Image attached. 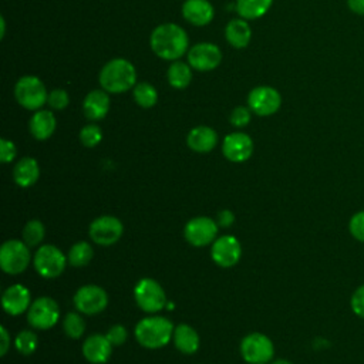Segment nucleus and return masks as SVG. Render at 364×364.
<instances>
[{"label": "nucleus", "mask_w": 364, "mask_h": 364, "mask_svg": "<svg viewBox=\"0 0 364 364\" xmlns=\"http://www.w3.org/2000/svg\"><path fill=\"white\" fill-rule=\"evenodd\" d=\"M270 364H291V363H290V361H287V360H284V358H279V360L272 361Z\"/></svg>", "instance_id": "nucleus-43"}, {"label": "nucleus", "mask_w": 364, "mask_h": 364, "mask_svg": "<svg viewBox=\"0 0 364 364\" xmlns=\"http://www.w3.org/2000/svg\"><path fill=\"white\" fill-rule=\"evenodd\" d=\"M171 337H173V324L164 316L144 317L135 327L136 341L149 350L166 346Z\"/></svg>", "instance_id": "nucleus-3"}, {"label": "nucleus", "mask_w": 364, "mask_h": 364, "mask_svg": "<svg viewBox=\"0 0 364 364\" xmlns=\"http://www.w3.org/2000/svg\"><path fill=\"white\" fill-rule=\"evenodd\" d=\"M37 344H38L37 336L31 330H23L14 338V347L23 355L33 354L37 348Z\"/></svg>", "instance_id": "nucleus-32"}, {"label": "nucleus", "mask_w": 364, "mask_h": 364, "mask_svg": "<svg viewBox=\"0 0 364 364\" xmlns=\"http://www.w3.org/2000/svg\"><path fill=\"white\" fill-rule=\"evenodd\" d=\"M122 222L111 215H104L94 219L88 229L91 240L100 246H111L117 243L122 236Z\"/></svg>", "instance_id": "nucleus-11"}, {"label": "nucleus", "mask_w": 364, "mask_h": 364, "mask_svg": "<svg viewBox=\"0 0 364 364\" xmlns=\"http://www.w3.org/2000/svg\"><path fill=\"white\" fill-rule=\"evenodd\" d=\"M166 78L171 87L176 90L186 88L192 81V67L183 61L176 60L169 65L166 71Z\"/></svg>", "instance_id": "nucleus-26"}, {"label": "nucleus", "mask_w": 364, "mask_h": 364, "mask_svg": "<svg viewBox=\"0 0 364 364\" xmlns=\"http://www.w3.org/2000/svg\"><path fill=\"white\" fill-rule=\"evenodd\" d=\"M348 230L355 240L364 243V210H358L350 218Z\"/></svg>", "instance_id": "nucleus-34"}, {"label": "nucleus", "mask_w": 364, "mask_h": 364, "mask_svg": "<svg viewBox=\"0 0 364 364\" xmlns=\"http://www.w3.org/2000/svg\"><path fill=\"white\" fill-rule=\"evenodd\" d=\"M17 154V148L14 145L13 141L1 138L0 139V161L3 164H9L16 158Z\"/></svg>", "instance_id": "nucleus-39"}, {"label": "nucleus", "mask_w": 364, "mask_h": 364, "mask_svg": "<svg viewBox=\"0 0 364 364\" xmlns=\"http://www.w3.org/2000/svg\"><path fill=\"white\" fill-rule=\"evenodd\" d=\"M149 44L159 58L176 61L186 53L189 38L181 26L175 23H164L152 30Z\"/></svg>", "instance_id": "nucleus-1"}, {"label": "nucleus", "mask_w": 364, "mask_h": 364, "mask_svg": "<svg viewBox=\"0 0 364 364\" xmlns=\"http://www.w3.org/2000/svg\"><path fill=\"white\" fill-rule=\"evenodd\" d=\"M273 0H236V11L245 20H255L264 16Z\"/></svg>", "instance_id": "nucleus-27"}, {"label": "nucleus", "mask_w": 364, "mask_h": 364, "mask_svg": "<svg viewBox=\"0 0 364 364\" xmlns=\"http://www.w3.org/2000/svg\"><path fill=\"white\" fill-rule=\"evenodd\" d=\"M218 223L209 216H196L188 220L183 228V236L186 242L195 247H203L212 245L216 239Z\"/></svg>", "instance_id": "nucleus-10"}, {"label": "nucleus", "mask_w": 364, "mask_h": 364, "mask_svg": "<svg viewBox=\"0 0 364 364\" xmlns=\"http://www.w3.org/2000/svg\"><path fill=\"white\" fill-rule=\"evenodd\" d=\"M0 354L4 355L7 351H9V347H10V336H9V331L6 330V327H0Z\"/></svg>", "instance_id": "nucleus-41"}, {"label": "nucleus", "mask_w": 364, "mask_h": 364, "mask_svg": "<svg viewBox=\"0 0 364 364\" xmlns=\"http://www.w3.org/2000/svg\"><path fill=\"white\" fill-rule=\"evenodd\" d=\"M282 105V95L279 91L269 85H259L247 95V107L260 117H269L279 111Z\"/></svg>", "instance_id": "nucleus-12"}, {"label": "nucleus", "mask_w": 364, "mask_h": 364, "mask_svg": "<svg viewBox=\"0 0 364 364\" xmlns=\"http://www.w3.org/2000/svg\"><path fill=\"white\" fill-rule=\"evenodd\" d=\"M225 37L233 48H245L252 38V28L245 18H233L225 28Z\"/></svg>", "instance_id": "nucleus-24"}, {"label": "nucleus", "mask_w": 364, "mask_h": 364, "mask_svg": "<svg viewBox=\"0 0 364 364\" xmlns=\"http://www.w3.org/2000/svg\"><path fill=\"white\" fill-rule=\"evenodd\" d=\"M14 97L23 108L36 111L47 102L48 92L38 77L24 75L14 85Z\"/></svg>", "instance_id": "nucleus-4"}, {"label": "nucleus", "mask_w": 364, "mask_h": 364, "mask_svg": "<svg viewBox=\"0 0 364 364\" xmlns=\"http://www.w3.org/2000/svg\"><path fill=\"white\" fill-rule=\"evenodd\" d=\"M94 250L88 242H77L71 246L68 252V263L74 267H84L87 266L92 259Z\"/></svg>", "instance_id": "nucleus-29"}, {"label": "nucleus", "mask_w": 364, "mask_h": 364, "mask_svg": "<svg viewBox=\"0 0 364 364\" xmlns=\"http://www.w3.org/2000/svg\"><path fill=\"white\" fill-rule=\"evenodd\" d=\"M240 354L249 364H267L274 355V346L267 336L250 333L240 343Z\"/></svg>", "instance_id": "nucleus-8"}, {"label": "nucleus", "mask_w": 364, "mask_h": 364, "mask_svg": "<svg viewBox=\"0 0 364 364\" xmlns=\"http://www.w3.org/2000/svg\"><path fill=\"white\" fill-rule=\"evenodd\" d=\"M57 127V119L54 114L48 109H38L33 114L28 122V128L31 135L38 141L48 139Z\"/></svg>", "instance_id": "nucleus-22"}, {"label": "nucleus", "mask_w": 364, "mask_h": 364, "mask_svg": "<svg viewBox=\"0 0 364 364\" xmlns=\"http://www.w3.org/2000/svg\"><path fill=\"white\" fill-rule=\"evenodd\" d=\"M102 139V131L95 124H88L81 128L80 131V141L87 148L97 146Z\"/></svg>", "instance_id": "nucleus-33"}, {"label": "nucleus", "mask_w": 364, "mask_h": 364, "mask_svg": "<svg viewBox=\"0 0 364 364\" xmlns=\"http://www.w3.org/2000/svg\"><path fill=\"white\" fill-rule=\"evenodd\" d=\"M235 222V215L229 209H222L216 216V223L222 228H229Z\"/></svg>", "instance_id": "nucleus-40"}, {"label": "nucleus", "mask_w": 364, "mask_h": 364, "mask_svg": "<svg viewBox=\"0 0 364 364\" xmlns=\"http://www.w3.org/2000/svg\"><path fill=\"white\" fill-rule=\"evenodd\" d=\"M30 246L24 240L10 239L0 247V267L7 274L23 273L30 263Z\"/></svg>", "instance_id": "nucleus-5"}, {"label": "nucleus", "mask_w": 364, "mask_h": 364, "mask_svg": "<svg viewBox=\"0 0 364 364\" xmlns=\"http://www.w3.org/2000/svg\"><path fill=\"white\" fill-rule=\"evenodd\" d=\"M252 109L249 107H243V105H239L236 108H233V111L230 112V117H229V121L233 127L236 128H243L246 127L249 122H250V118H252Z\"/></svg>", "instance_id": "nucleus-36"}, {"label": "nucleus", "mask_w": 364, "mask_h": 364, "mask_svg": "<svg viewBox=\"0 0 364 364\" xmlns=\"http://www.w3.org/2000/svg\"><path fill=\"white\" fill-rule=\"evenodd\" d=\"M63 328L70 338H80L85 331V321L78 313L70 311L63 320Z\"/></svg>", "instance_id": "nucleus-31"}, {"label": "nucleus", "mask_w": 364, "mask_h": 364, "mask_svg": "<svg viewBox=\"0 0 364 364\" xmlns=\"http://www.w3.org/2000/svg\"><path fill=\"white\" fill-rule=\"evenodd\" d=\"M182 16L193 26H206L213 20L215 10L208 0H185L182 4Z\"/></svg>", "instance_id": "nucleus-19"}, {"label": "nucleus", "mask_w": 364, "mask_h": 364, "mask_svg": "<svg viewBox=\"0 0 364 364\" xmlns=\"http://www.w3.org/2000/svg\"><path fill=\"white\" fill-rule=\"evenodd\" d=\"M67 257L54 245H41L34 253V269L44 279L58 277L67 264Z\"/></svg>", "instance_id": "nucleus-7"}, {"label": "nucleus", "mask_w": 364, "mask_h": 364, "mask_svg": "<svg viewBox=\"0 0 364 364\" xmlns=\"http://www.w3.org/2000/svg\"><path fill=\"white\" fill-rule=\"evenodd\" d=\"M40 168L34 158L24 156L13 168V179L21 188H28L37 182Z\"/></svg>", "instance_id": "nucleus-23"}, {"label": "nucleus", "mask_w": 364, "mask_h": 364, "mask_svg": "<svg viewBox=\"0 0 364 364\" xmlns=\"http://www.w3.org/2000/svg\"><path fill=\"white\" fill-rule=\"evenodd\" d=\"M60 318V307L51 297H38L31 301L27 310V321L37 330H48L57 324Z\"/></svg>", "instance_id": "nucleus-9"}, {"label": "nucleus", "mask_w": 364, "mask_h": 364, "mask_svg": "<svg viewBox=\"0 0 364 364\" xmlns=\"http://www.w3.org/2000/svg\"><path fill=\"white\" fill-rule=\"evenodd\" d=\"M134 297L138 307L145 313H156L166 306V294L162 286L149 277H144L135 284Z\"/></svg>", "instance_id": "nucleus-6"}, {"label": "nucleus", "mask_w": 364, "mask_h": 364, "mask_svg": "<svg viewBox=\"0 0 364 364\" xmlns=\"http://www.w3.org/2000/svg\"><path fill=\"white\" fill-rule=\"evenodd\" d=\"M1 304L7 314L20 316L28 310L31 304V294L23 284H11L3 291Z\"/></svg>", "instance_id": "nucleus-17"}, {"label": "nucleus", "mask_w": 364, "mask_h": 364, "mask_svg": "<svg viewBox=\"0 0 364 364\" xmlns=\"http://www.w3.org/2000/svg\"><path fill=\"white\" fill-rule=\"evenodd\" d=\"M222 152L230 162H245L253 154V141L245 132H232L225 136Z\"/></svg>", "instance_id": "nucleus-16"}, {"label": "nucleus", "mask_w": 364, "mask_h": 364, "mask_svg": "<svg viewBox=\"0 0 364 364\" xmlns=\"http://www.w3.org/2000/svg\"><path fill=\"white\" fill-rule=\"evenodd\" d=\"M173 344L183 354H193L199 348V336L193 327L181 323L173 328Z\"/></svg>", "instance_id": "nucleus-25"}, {"label": "nucleus", "mask_w": 364, "mask_h": 364, "mask_svg": "<svg viewBox=\"0 0 364 364\" xmlns=\"http://www.w3.org/2000/svg\"><path fill=\"white\" fill-rule=\"evenodd\" d=\"M98 81L102 90L111 94H121L132 90L136 84V70L125 58L109 60L100 71Z\"/></svg>", "instance_id": "nucleus-2"}, {"label": "nucleus", "mask_w": 364, "mask_h": 364, "mask_svg": "<svg viewBox=\"0 0 364 364\" xmlns=\"http://www.w3.org/2000/svg\"><path fill=\"white\" fill-rule=\"evenodd\" d=\"M186 144L192 151H195L198 154H206V152H210L216 146L218 134L210 127L199 125L189 131V134L186 136Z\"/></svg>", "instance_id": "nucleus-21"}, {"label": "nucleus", "mask_w": 364, "mask_h": 364, "mask_svg": "<svg viewBox=\"0 0 364 364\" xmlns=\"http://www.w3.org/2000/svg\"><path fill=\"white\" fill-rule=\"evenodd\" d=\"M222 61V51L213 43H198L188 51V64L196 71H212Z\"/></svg>", "instance_id": "nucleus-14"}, {"label": "nucleus", "mask_w": 364, "mask_h": 364, "mask_svg": "<svg viewBox=\"0 0 364 364\" xmlns=\"http://www.w3.org/2000/svg\"><path fill=\"white\" fill-rule=\"evenodd\" d=\"M210 255L213 262L220 267H232L235 266L242 256L240 242L230 235H225L216 237L212 243Z\"/></svg>", "instance_id": "nucleus-15"}, {"label": "nucleus", "mask_w": 364, "mask_h": 364, "mask_svg": "<svg viewBox=\"0 0 364 364\" xmlns=\"http://www.w3.org/2000/svg\"><path fill=\"white\" fill-rule=\"evenodd\" d=\"M135 102L142 108H152L158 102L156 88L149 82H136L132 88Z\"/></svg>", "instance_id": "nucleus-28"}, {"label": "nucleus", "mask_w": 364, "mask_h": 364, "mask_svg": "<svg viewBox=\"0 0 364 364\" xmlns=\"http://www.w3.org/2000/svg\"><path fill=\"white\" fill-rule=\"evenodd\" d=\"M351 310L355 316L364 318V284L358 286L350 299Z\"/></svg>", "instance_id": "nucleus-37"}, {"label": "nucleus", "mask_w": 364, "mask_h": 364, "mask_svg": "<svg viewBox=\"0 0 364 364\" xmlns=\"http://www.w3.org/2000/svg\"><path fill=\"white\" fill-rule=\"evenodd\" d=\"M108 304L107 291L97 284H85L80 287L74 294L75 309L88 316L101 313Z\"/></svg>", "instance_id": "nucleus-13"}, {"label": "nucleus", "mask_w": 364, "mask_h": 364, "mask_svg": "<svg viewBox=\"0 0 364 364\" xmlns=\"http://www.w3.org/2000/svg\"><path fill=\"white\" fill-rule=\"evenodd\" d=\"M82 111L87 119L100 121L109 111V97L105 90L90 91L82 101Z\"/></svg>", "instance_id": "nucleus-20"}, {"label": "nucleus", "mask_w": 364, "mask_h": 364, "mask_svg": "<svg viewBox=\"0 0 364 364\" xmlns=\"http://www.w3.org/2000/svg\"><path fill=\"white\" fill-rule=\"evenodd\" d=\"M347 6L353 13L364 16V0H347Z\"/></svg>", "instance_id": "nucleus-42"}, {"label": "nucleus", "mask_w": 364, "mask_h": 364, "mask_svg": "<svg viewBox=\"0 0 364 364\" xmlns=\"http://www.w3.org/2000/svg\"><path fill=\"white\" fill-rule=\"evenodd\" d=\"M107 338L109 340V343L112 344V347L121 346L125 343L127 337H128V331L122 324H115L112 327H109V330L107 331Z\"/></svg>", "instance_id": "nucleus-38"}, {"label": "nucleus", "mask_w": 364, "mask_h": 364, "mask_svg": "<svg viewBox=\"0 0 364 364\" xmlns=\"http://www.w3.org/2000/svg\"><path fill=\"white\" fill-rule=\"evenodd\" d=\"M112 344L102 334H91L82 344V354L87 361L92 364H104L109 360Z\"/></svg>", "instance_id": "nucleus-18"}, {"label": "nucleus", "mask_w": 364, "mask_h": 364, "mask_svg": "<svg viewBox=\"0 0 364 364\" xmlns=\"http://www.w3.org/2000/svg\"><path fill=\"white\" fill-rule=\"evenodd\" d=\"M47 104L53 108V109H64L68 104H70V97L67 94L65 90L63 88H55L53 91L48 92V97H47Z\"/></svg>", "instance_id": "nucleus-35"}, {"label": "nucleus", "mask_w": 364, "mask_h": 364, "mask_svg": "<svg viewBox=\"0 0 364 364\" xmlns=\"http://www.w3.org/2000/svg\"><path fill=\"white\" fill-rule=\"evenodd\" d=\"M46 235V228L43 225V222H40L38 219H31L28 220L21 232L23 240L30 246V247H36L38 246Z\"/></svg>", "instance_id": "nucleus-30"}]
</instances>
